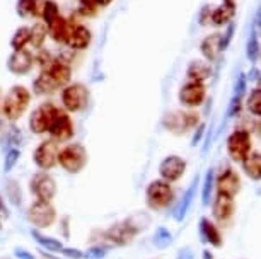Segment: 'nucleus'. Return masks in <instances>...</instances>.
<instances>
[{
    "mask_svg": "<svg viewBox=\"0 0 261 259\" xmlns=\"http://www.w3.org/2000/svg\"><path fill=\"white\" fill-rule=\"evenodd\" d=\"M29 102H31V92L24 85H12L7 91V94L2 97V111L4 118L7 121H17L21 116L26 113Z\"/></svg>",
    "mask_w": 261,
    "mask_h": 259,
    "instance_id": "obj_1",
    "label": "nucleus"
},
{
    "mask_svg": "<svg viewBox=\"0 0 261 259\" xmlns=\"http://www.w3.org/2000/svg\"><path fill=\"white\" fill-rule=\"evenodd\" d=\"M87 160H89V154L82 143H68L58 150L57 164H60L70 174L81 172L87 165Z\"/></svg>",
    "mask_w": 261,
    "mask_h": 259,
    "instance_id": "obj_2",
    "label": "nucleus"
},
{
    "mask_svg": "<svg viewBox=\"0 0 261 259\" xmlns=\"http://www.w3.org/2000/svg\"><path fill=\"white\" fill-rule=\"evenodd\" d=\"M91 92L81 82L67 84L62 89V106L67 113H81L89 106Z\"/></svg>",
    "mask_w": 261,
    "mask_h": 259,
    "instance_id": "obj_3",
    "label": "nucleus"
},
{
    "mask_svg": "<svg viewBox=\"0 0 261 259\" xmlns=\"http://www.w3.org/2000/svg\"><path fill=\"white\" fill-rule=\"evenodd\" d=\"M198 123H200V118L193 111H171V113H167L164 116V120H162L164 128L174 135L186 133L188 130L196 128Z\"/></svg>",
    "mask_w": 261,
    "mask_h": 259,
    "instance_id": "obj_4",
    "label": "nucleus"
},
{
    "mask_svg": "<svg viewBox=\"0 0 261 259\" xmlns=\"http://www.w3.org/2000/svg\"><path fill=\"white\" fill-rule=\"evenodd\" d=\"M145 198H147V205L152 210H162L169 207V203L172 202L171 184L162 179L152 181L145 189Z\"/></svg>",
    "mask_w": 261,
    "mask_h": 259,
    "instance_id": "obj_5",
    "label": "nucleus"
},
{
    "mask_svg": "<svg viewBox=\"0 0 261 259\" xmlns=\"http://www.w3.org/2000/svg\"><path fill=\"white\" fill-rule=\"evenodd\" d=\"M58 107L53 104L51 101H45L41 102L38 107H34L31 118H29V128L34 135H43L46 133L48 128H50V123L55 116Z\"/></svg>",
    "mask_w": 261,
    "mask_h": 259,
    "instance_id": "obj_6",
    "label": "nucleus"
},
{
    "mask_svg": "<svg viewBox=\"0 0 261 259\" xmlns=\"http://www.w3.org/2000/svg\"><path fill=\"white\" fill-rule=\"evenodd\" d=\"M253 149V138L248 130H234L227 138V154L234 162H241Z\"/></svg>",
    "mask_w": 261,
    "mask_h": 259,
    "instance_id": "obj_7",
    "label": "nucleus"
},
{
    "mask_svg": "<svg viewBox=\"0 0 261 259\" xmlns=\"http://www.w3.org/2000/svg\"><path fill=\"white\" fill-rule=\"evenodd\" d=\"M28 218L31 220L33 225H36L38 228H48L55 223L57 210L51 205V202L36 199L28 210Z\"/></svg>",
    "mask_w": 261,
    "mask_h": 259,
    "instance_id": "obj_8",
    "label": "nucleus"
},
{
    "mask_svg": "<svg viewBox=\"0 0 261 259\" xmlns=\"http://www.w3.org/2000/svg\"><path fill=\"white\" fill-rule=\"evenodd\" d=\"M75 133L73 130V121L72 118L68 116L67 111H63L58 107L55 116H53L51 123H50V128H48V135H50L51 140H55L57 143L60 141H68Z\"/></svg>",
    "mask_w": 261,
    "mask_h": 259,
    "instance_id": "obj_9",
    "label": "nucleus"
},
{
    "mask_svg": "<svg viewBox=\"0 0 261 259\" xmlns=\"http://www.w3.org/2000/svg\"><path fill=\"white\" fill-rule=\"evenodd\" d=\"M58 150H60V145H58L55 140L50 138V140L41 141L33 152V162L36 164L38 169L46 172V170H50L57 165Z\"/></svg>",
    "mask_w": 261,
    "mask_h": 259,
    "instance_id": "obj_10",
    "label": "nucleus"
},
{
    "mask_svg": "<svg viewBox=\"0 0 261 259\" xmlns=\"http://www.w3.org/2000/svg\"><path fill=\"white\" fill-rule=\"evenodd\" d=\"M29 189L41 202H51L57 194V181L48 172L41 170V172L34 174L29 181Z\"/></svg>",
    "mask_w": 261,
    "mask_h": 259,
    "instance_id": "obj_11",
    "label": "nucleus"
},
{
    "mask_svg": "<svg viewBox=\"0 0 261 259\" xmlns=\"http://www.w3.org/2000/svg\"><path fill=\"white\" fill-rule=\"evenodd\" d=\"M206 97V87L201 82H191L188 80L185 85H181L178 92V99L185 107H198L205 102Z\"/></svg>",
    "mask_w": 261,
    "mask_h": 259,
    "instance_id": "obj_12",
    "label": "nucleus"
},
{
    "mask_svg": "<svg viewBox=\"0 0 261 259\" xmlns=\"http://www.w3.org/2000/svg\"><path fill=\"white\" fill-rule=\"evenodd\" d=\"M186 170V160L179 155H167L159 164V176L166 183H176L183 178Z\"/></svg>",
    "mask_w": 261,
    "mask_h": 259,
    "instance_id": "obj_13",
    "label": "nucleus"
},
{
    "mask_svg": "<svg viewBox=\"0 0 261 259\" xmlns=\"http://www.w3.org/2000/svg\"><path fill=\"white\" fill-rule=\"evenodd\" d=\"M34 67V58L28 50L12 51L7 58V70L14 75H28Z\"/></svg>",
    "mask_w": 261,
    "mask_h": 259,
    "instance_id": "obj_14",
    "label": "nucleus"
},
{
    "mask_svg": "<svg viewBox=\"0 0 261 259\" xmlns=\"http://www.w3.org/2000/svg\"><path fill=\"white\" fill-rule=\"evenodd\" d=\"M92 41V33L91 29L84 24H73L70 34L67 36L65 40V45L67 48H70L72 51H82V50H87Z\"/></svg>",
    "mask_w": 261,
    "mask_h": 259,
    "instance_id": "obj_15",
    "label": "nucleus"
},
{
    "mask_svg": "<svg viewBox=\"0 0 261 259\" xmlns=\"http://www.w3.org/2000/svg\"><path fill=\"white\" fill-rule=\"evenodd\" d=\"M198 184H200V176L196 174L193 181H191V184L186 189V193L183 194V198L179 199L178 207L174 208V212H172V218L176 220V222H183L186 213H188V210L191 208V205H193L195 198H196V189H198Z\"/></svg>",
    "mask_w": 261,
    "mask_h": 259,
    "instance_id": "obj_16",
    "label": "nucleus"
},
{
    "mask_svg": "<svg viewBox=\"0 0 261 259\" xmlns=\"http://www.w3.org/2000/svg\"><path fill=\"white\" fill-rule=\"evenodd\" d=\"M217 189H219L220 194H227V196H236L238 191L241 189V179L239 176L234 172V169L227 167L224 172L219 174V178L215 181Z\"/></svg>",
    "mask_w": 261,
    "mask_h": 259,
    "instance_id": "obj_17",
    "label": "nucleus"
},
{
    "mask_svg": "<svg viewBox=\"0 0 261 259\" xmlns=\"http://www.w3.org/2000/svg\"><path fill=\"white\" fill-rule=\"evenodd\" d=\"M135 236H137V234L132 231V228L128 227L125 222L115 223V225H111L105 232L106 241L115 244V246H126V244H130L132 241H134Z\"/></svg>",
    "mask_w": 261,
    "mask_h": 259,
    "instance_id": "obj_18",
    "label": "nucleus"
},
{
    "mask_svg": "<svg viewBox=\"0 0 261 259\" xmlns=\"http://www.w3.org/2000/svg\"><path fill=\"white\" fill-rule=\"evenodd\" d=\"M234 208H236L234 198L219 193L214 199V205H212V215H214V218L219 220V222H227L234 215Z\"/></svg>",
    "mask_w": 261,
    "mask_h": 259,
    "instance_id": "obj_19",
    "label": "nucleus"
},
{
    "mask_svg": "<svg viewBox=\"0 0 261 259\" xmlns=\"http://www.w3.org/2000/svg\"><path fill=\"white\" fill-rule=\"evenodd\" d=\"M45 70L50 73V77L53 80L57 82L58 87H65L67 84H70V79H72V67L70 63L58 58V60H53L48 68Z\"/></svg>",
    "mask_w": 261,
    "mask_h": 259,
    "instance_id": "obj_20",
    "label": "nucleus"
},
{
    "mask_svg": "<svg viewBox=\"0 0 261 259\" xmlns=\"http://www.w3.org/2000/svg\"><path fill=\"white\" fill-rule=\"evenodd\" d=\"M198 234H200L201 242H206V244H210V246H214V247H220V246H222V242H224L220 231L217 228L215 223L210 222V218H206V217L200 218Z\"/></svg>",
    "mask_w": 261,
    "mask_h": 259,
    "instance_id": "obj_21",
    "label": "nucleus"
},
{
    "mask_svg": "<svg viewBox=\"0 0 261 259\" xmlns=\"http://www.w3.org/2000/svg\"><path fill=\"white\" fill-rule=\"evenodd\" d=\"M200 53L205 62H215L220 55V33H212L200 41Z\"/></svg>",
    "mask_w": 261,
    "mask_h": 259,
    "instance_id": "obj_22",
    "label": "nucleus"
},
{
    "mask_svg": "<svg viewBox=\"0 0 261 259\" xmlns=\"http://www.w3.org/2000/svg\"><path fill=\"white\" fill-rule=\"evenodd\" d=\"M212 63L205 62V60H191L190 65L186 67V77L191 82H201L203 84L205 80H208L212 77Z\"/></svg>",
    "mask_w": 261,
    "mask_h": 259,
    "instance_id": "obj_23",
    "label": "nucleus"
},
{
    "mask_svg": "<svg viewBox=\"0 0 261 259\" xmlns=\"http://www.w3.org/2000/svg\"><path fill=\"white\" fill-rule=\"evenodd\" d=\"M58 89H60V87L57 85V82L51 79L50 73H48L46 70L39 72V75L33 82V92L36 96H50V94H55Z\"/></svg>",
    "mask_w": 261,
    "mask_h": 259,
    "instance_id": "obj_24",
    "label": "nucleus"
},
{
    "mask_svg": "<svg viewBox=\"0 0 261 259\" xmlns=\"http://www.w3.org/2000/svg\"><path fill=\"white\" fill-rule=\"evenodd\" d=\"M72 27H73V22L60 16L55 22H51L46 29H48V34H50L51 40L55 43H65L67 36L72 31Z\"/></svg>",
    "mask_w": 261,
    "mask_h": 259,
    "instance_id": "obj_25",
    "label": "nucleus"
},
{
    "mask_svg": "<svg viewBox=\"0 0 261 259\" xmlns=\"http://www.w3.org/2000/svg\"><path fill=\"white\" fill-rule=\"evenodd\" d=\"M236 16V6H229V4H222V6L215 7L210 14V24L215 27L227 26L229 22L234 21Z\"/></svg>",
    "mask_w": 261,
    "mask_h": 259,
    "instance_id": "obj_26",
    "label": "nucleus"
},
{
    "mask_svg": "<svg viewBox=\"0 0 261 259\" xmlns=\"http://www.w3.org/2000/svg\"><path fill=\"white\" fill-rule=\"evenodd\" d=\"M244 174L253 181H259L261 178V154L259 152H249L241 160Z\"/></svg>",
    "mask_w": 261,
    "mask_h": 259,
    "instance_id": "obj_27",
    "label": "nucleus"
},
{
    "mask_svg": "<svg viewBox=\"0 0 261 259\" xmlns=\"http://www.w3.org/2000/svg\"><path fill=\"white\" fill-rule=\"evenodd\" d=\"M259 53H261V45H259V27H253L249 33L248 43H246V58L253 63L259 62Z\"/></svg>",
    "mask_w": 261,
    "mask_h": 259,
    "instance_id": "obj_28",
    "label": "nucleus"
},
{
    "mask_svg": "<svg viewBox=\"0 0 261 259\" xmlns=\"http://www.w3.org/2000/svg\"><path fill=\"white\" fill-rule=\"evenodd\" d=\"M123 222H125L126 225L130 227L135 234H140L142 231H145V228L150 225L152 218H150V215H149V213H145V212H137V213H134V215H130L128 218H125Z\"/></svg>",
    "mask_w": 261,
    "mask_h": 259,
    "instance_id": "obj_29",
    "label": "nucleus"
},
{
    "mask_svg": "<svg viewBox=\"0 0 261 259\" xmlns=\"http://www.w3.org/2000/svg\"><path fill=\"white\" fill-rule=\"evenodd\" d=\"M31 236L33 239L36 241L39 246H41L45 251H50V252H60L63 249V244L58 241V239H53V237H46L43 236L41 232L38 231V228H33L31 231Z\"/></svg>",
    "mask_w": 261,
    "mask_h": 259,
    "instance_id": "obj_30",
    "label": "nucleus"
},
{
    "mask_svg": "<svg viewBox=\"0 0 261 259\" xmlns=\"http://www.w3.org/2000/svg\"><path fill=\"white\" fill-rule=\"evenodd\" d=\"M29 31H31V36H29V45L33 48H36V50H41L43 45H45L46 41V36H48V29L43 22H36L33 24L31 27H29Z\"/></svg>",
    "mask_w": 261,
    "mask_h": 259,
    "instance_id": "obj_31",
    "label": "nucleus"
},
{
    "mask_svg": "<svg viewBox=\"0 0 261 259\" xmlns=\"http://www.w3.org/2000/svg\"><path fill=\"white\" fill-rule=\"evenodd\" d=\"M29 36H31L29 26H19L16 31H14L12 38H11V48H12V51L26 50V46L29 45Z\"/></svg>",
    "mask_w": 261,
    "mask_h": 259,
    "instance_id": "obj_32",
    "label": "nucleus"
},
{
    "mask_svg": "<svg viewBox=\"0 0 261 259\" xmlns=\"http://www.w3.org/2000/svg\"><path fill=\"white\" fill-rule=\"evenodd\" d=\"M214 184H215V170L210 167L205 172L203 183H201V203H203V207H208V205H210L212 191H214Z\"/></svg>",
    "mask_w": 261,
    "mask_h": 259,
    "instance_id": "obj_33",
    "label": "nucleus"
},
{
    "mask_svg": "<svg viewBox=\"0 0 261 259\" xmlns=\"http://www.w3.org/2000/svg\"><path fill=\"white\" fill-rule=\"evenodd\" d=\"M58 17H60V7H58V4L55 0H46L45 7H43V11H41V17L39 19H41L43 24L48 27L51 22H55Z\"/></svg>",
    "mask_w": 261,
    "mask_h": 259,
    "instance_id": "obj_34",
    "label": "nucleus"
},
{
    "mask_svg": "<svg viewBox=\"0 0 261 259\" xmlns=\"http://www.w3.org/2000/svg\"><path fill=\"white\" fill-rule=\"evenodd\" d=\"M6 193H7V198L14 207H19L22 203V193H21V186L16 183L14 179H9L6 183Z\"/></svg>",
    "mask_w": 261,
    "mask_h": 259,
    "instance_id": "obj_35",
    "label": "nucleus"
},
{
    "mask_svg": "<svg viewBox=\"0 0 261 259\" xmlns=\"http://www.w3.org/2000/svg\"><path fill=\"white\" fill-rule=\"evenodd\" d=\"M248 109H249L251 114L256 116V118H259L261 116V89L259 87H254V89L249 92Z\"/></svg>",
    "mask_w": 261,
    "mask_h": 259,
    "instance_id": "obj_36",
    "label": "nucleus"
},
{
    "mask_svg": "<svg viewBox=\"0 0 261 259\" xmlns=\"http://www.w3.org/2000/svg\"><path fill=\"white\" fill-rule=\"evenodd\" d=\"M16 12L22 19L36 17V0H17Z\"/></svg>",
    "mask_w": 261,
    "mask_h": 259,
    "instance_id": "obj_37",
    "label": "nucleus"
},
{
    "mask_svg": "<svg viewBox=\"0 0 261 259\" xmlns=\"http://www.w3.org/2000/svg\"><path fill=\"white\" fill-rule=\"evenodd\" d=\"M22 141V133L17 126H11L7 128L6 135H4V140H2V145H7L9 149H17L16 145H21Z\"/></svg>",
    "mask_w": 261,
    "mask_h": 259,
    "instance_id": "obj_38",
    "label": "nucleus"
},
{
    "mask_svg": "<svg viewBox=\"0 0 261 259\" xmlns=\"http://www.w3.org/2000/svg\"><path fill=\"white\" fill-rule=\"evenodd\" d=\"M172 244V234L166 227H159L154 234V246L157 249H166Z\"/></svg>",
    "mask_w": 261,
    "mask_h": 259,
    "instance_id": "obj_39",
    "label": "nucleus"
},
{
    "mask_svg": "<svg viewBox=\"0 0 261 259\" xmlns=\"http://www.w3.org/2000/svg\"><path fill=\"white\" fill-rule=\"evenodd\" d=\"M241 109H243V97L232 94V97H230V101H229V106H227V113H225V121L239 116Z\"/></svg>",
    "mask_w": 261,
    "mask_h": 259,
    "instance_id": "obj_40",
    "label": "nucleus"
},
{
    "mask_svg": "<svg viewBox=\"0 0 261 259\" xmlns=\"http://www.w3.org/2000/svg\"><path fill=\"white\" fill-rule=\"evenodd\" d=\"M234 33H236V22H229L224 33H220V53L225 51L230 46V43L234 40Z\"/></svg>",
    "mask_w": 261,
    "mask_h": 259,
    "instance_id": "obj_41",
    "label": "nucleus"
},
{
    "mask_svg": "<svg viewBox=\"0 0 261 259\" xmlns=\"http://www.w3.org/2000/svg\"><path fill=\"white\" fill-rule=\"evenodd\" d=\"M21 159V150L19 149H9L6 154V159H4V170L6 172H11V170L16 167V164Z\"/></svg>",
    "mask_w": 261,
    "mask_h": 259,
    "instance_id": "obj_42",
    "label": "nucleus"
},
{
    "mask_svg": "<svg viewBox=\"0 0 261 259\" xmlns=\"http://www.w3.org/2000/svg\"><path fill=\"white\" fill-rule=\"evenodd\" d=\"M81 6H79V14H81L82 17H94L97 11H99V7L96 6L94 0H84V2H79Z\"/></svg>",
    "mask_w": 261,
    "mask_h": 259,
    "instance_id": "obj_43",
    "label": "nucleus"
},
{
    "mask_svg": "<svg viewBox=\"0 0 261 259\" xmlns=\"http://www.w3.org/2000/svg\"><path fill=\"white\" fill-rule=\"evenodd\" d=\"M33 58H34V63L38 62V65L41 67V70L48 68V65H50V63L53 62L50 51H46V50H39V55L38 56H33Z\"/></svg>",
    "mask_w": 261,
    "mask_h": 259,
    "instance_id": "obj_44",
    "label": "nucleus"
},
{
    "mask_svg": "<svg viewBox=\"0 0 261 259\" xmlns=\"http://www.w3.org/2000/svg\"><path fill=\"white\" fill-rule=\"evenodd\" d=\"M246 89H248V80H246V73H239L238 82H236V85H234V96L244 97Z\"/></svg>",
    "mask_w": 261,
    "mask_h": 259,
    "instance_id": "obj_45",
    "label": "nucleus"
},
{
    "mask_svg": "<svg viewBox=\"0 0 261 259\" xmlns=\"http://www.w3.org/2000/svg\"><path fill=\"white\" fill-rule=\"evenodd\" d=\"M106 256L105 247H91L89 251L84 252V259H102Z\"/></svg>",
    "mask_w": 261,
    "mask_h": 259,
    "instance_id": "obj_46",
    "label": "nucleus"
},
{
    "mask_svg": "<svg viewBox=\"0 0 261 259\" xmlns=\"http://www.w3.org/2000/svg\"><path fill=\"white\" fill-rule=\"evenodd\" d=\"M205 130H206V125L205 123H198L193 136H191V143H190L191 147L200 145V141H201V138H203V135H205Z\"/></svg>",
    "mask_w": 261,
    "mask_h": 259,
    "instance_id": "obj_47",
    "label": "nucleus"
},
{
    "mask_svg": "<svg viewBox=\"0 0 261 259\" xmlns=\"http://www.w3.org/2000/svg\"><path fill=\"white\" fill-rule=\"evenodd\" d=\"M60 254H62L63 257H67V259H84V252L79 251V249H73V247H65V246H63Z\"/></svg>",
    "mask_w": 261,
    "mask_h": 259,
    "instance_id": "obj_48",
    "label": "nucleus"
},
{
    "mask_svg": "<svg viewBox=\"0 0 261 259\" xmlns=\"http://www.w3.org/2000/svg\"><path fill=\"white\" fill-rule=\"evenodd\" d=\"M210 14H212V9L208 6L201 7V11L198 12V24L200 26H206V24H210Z\"/></svg>",
    "mask_w": 261,
    "mask_h": 259,
    "instance_id": "obj_49",
    "label": "nucleus"
},
{
    "mask_svg": "<svg viewBox=\"0 0 261 259\" xmlns=\"http://www.w3.org/2000/svg\"><path fill=\"white\" fill-rule=\"evenodd\" d=\"M14 256H16L17 259H36L33 252H29V251H26V249H22V247L14 249Z\"/></svg>",
    "mask_w": 261,
    "mask_h": 259,
    "instance_id": "obj_50",
    "label": "nucleus"
},
{
    "mask_svg": "<svg viewBox=\"0 0 261 259\" xmlns=\"http://www.w3.org/2000/svg\"><path fill=\"white\" fill-rule=\"evenodd\" d=\"M246 80H254V82H259V68L258 67H253L249 70V73L246 75Z\"/></svg>",
    "mask_w": 261,
    "mask_h": 259,
    "instance_id": "obj_51",
    "label": "nucleus"
},
{
    "mask_svg": "<svg viewBox=\"0 0 261 259\" xmlns=\"http://www.w3.org/2000/svg\"><path fill=\"white\" fill-rule=\"evenodd\" d=\"M9 210L6 207V202H4V198H2V194H0V218H9Z\"/></svg>",
    "mask_w": 261,
    "mask_h": 259,
    "instance_id": "obj_52",
    "label": "nucleus"
},
{
    "mask_svg": "<svg viewBox=\"0 0 261 259\" xmlns=\"http://www.w3.org/2000/svg\"><path fill=\"white\" fill-rule=\"evenodd\" d=\"M178 259H193V252H191V249L190 247L181 249L179 254H178Z\"/></svg>",
    "mask_w": 261,
    "mask_h": 259,
    "instance_id": "obj_53",
    "label": "nucleus"
},
{
    "mask_svg": "<svg viewBox=\"0 0 261 259\" xmlns=\"http://www.w3.org/2000/svg\"><path fill=\"white\" fill-rule=\"evenodd\" d=\"M7 131V126H6V120H0V145H2V140H4V135Z\"/></svg>",
    "mask_w": 261,
    "mask_h": 259,
    "instance_id": "obj_54",
    "label": "nucleus"
},
{
    "mask_svg": "<svg viewBox=\"0 0 261 259\" xmlns=\"http://www.w3.org/2000/svg\"><path fill=\"white\" fill-rule=\"evenodd\" d=\"M210 145H212V130H210L208 136H206V141H205V145H203V154H206V152H208Z\"/></svg>",
    "mask_w": 261,
    "mask_h": 259,
    "instance_id": "obj_55",
    "label": "nucleus"
},
{
    "mask_svg": "<svg viewBox=\"0 0 261 259\" xmlns=\"http://www.w3.org/2000/svg\"><path fill=\"white\" fill-rule=\"evenodd\" d=\"M94 2H96V6H97V7L102 9V7H108V6H110L113 0H94Z\"/></svg>",
    "mask_w": 261,
    "mask_h": 259,
    "instance_id": "obj_56",
    "label": "nucleus"
},
{
    "mask_svg": "<svg viewBox=\"0 0 261 259\" xmlns=\"http://www.w3.org/2000/svg\"><path fill=\"white\" fill-rule=\"evenodd\" d=\"M201 257H203V259H214V254H212L208 249H205V251H201Z\"/></svg>",
    "mask_w": 261,
    "mask_h": 259,
    "instance_id": "obj_57",
    "label": "nucleus"
},
{
    "mask_svg": "<svg viewBox=\"0 0 261 259\" xmlns=\"http://www.w3.org/2000/svg\"><path fill=\"white\" fill-rule=\"evenodd\" d=\"M236 2L238 0H224V4H229V6H236Z\"/></svg>",
    "mask_w": 261,
    "mask_h": 259,
    "instance_id": "obj_58",
    "label": "nucleus"
},
{
    "mask_svg": "<svg viewBox=\"0 0 261 259\" xmlns=\"http://www.w3.org/2000/svg\"><path fill=\"white\" fill-rule=\"evenodd\" d=\"M2 97H4V94H2V89H0V107H2Z\"/></svg>",
    "mask_w": 261,
    "mask_h": 259,
    "instance_id": "obj_59",
    "label": "nucleus"
},
{
    "mask_svg": "<svg viewBox=\"0 0 261 259\" xmlns=\"http://www.w3.org/2000/svg\"><path fill=\"white\" fill-rule=\"evenodd\" d=\"M0 231H2V225H0Z\"/></svg>",
    "mask_w": 261,
    "mask_h": 259,
    "instance_id": "obj_60",
    "label": "nucleus"
},
{
    "mask_svg": "<svg viewBox=\"0 0 261 259\" xmlns=\"http://www.w3.org/2000/svg\"><path fill=\"white\" fill-rule=\"evenodd\" d=\"M79 2H84V0H79Z\"/></svg>",
    "mask_w": 261,
    "mask_h": 259,
    "instance_id": "obj_61",
    "label": "nucleus"
}]
</instances>
